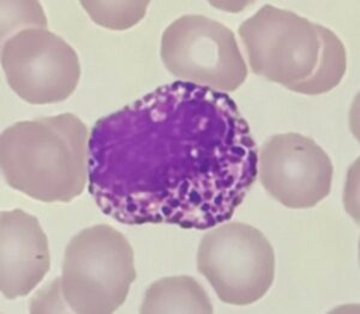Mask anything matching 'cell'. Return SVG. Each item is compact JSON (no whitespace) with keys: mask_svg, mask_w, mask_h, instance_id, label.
Returning a JSON list of instances; mask_svg holds the SVG:
<instances>
[{"mask_svg":"<svg viewBox=\"0 0 360 314\" xmlns=\"http://www.w3.org/2000/svg\"><path fill=\"white\" fill-rule=\"evenodd\" d=\"M257 173L249 124L208 86H159L90 132L88 191L123 225L213 228L233 217Z\"/></svg>","mask_w":360,"mask_h":314,"instance_id":"cell-1","label":"cell"},{"mask_svg":"<svg viewBox=\"0 0 360 314\" xmlns=\"http://www.w3.org/2000/svg\"><path fill=\"white\" fill-rule=\"evenodd\" d=\"M238 33L251 71L298 94L329 93L346 74L347 54L338 35L298 13L264 5Z\"/></svg>","mask_w":360,"mask_h":314,"instance_id":"cell-2","label":"cell"},{"mask_svg":"<svg viewBox=\"0 0 360 314\" xmlns=\"http://www.w3.org/2000/svg\"><path fill=\"white\" fill-rule=\"evenodd\" d=\"M88 127L72 113L18 122L1 133V173L33 199L69 203L88 183Z\"/></svg>","mask_w":360,"mask_h":314,"instance_id":"cell-3","label":"cell"},{"mask_svg":"<svg viewBox=\"0 0 360 314\" xmlns=\"http://www.w3.org/2000/svg\"><path fill=\"white\" fill-rule=\"evenodd\" d=\"M137 277L134 249L122 233L108 225L83 229L66 246L62 276L47 288L58 312L115 313L127 301Z\"/></svg>","mask_w":360,"mask_h":314,"instance_id":"cell-4","label":"cell"},{"mask_svg":"<svg viewBox=\"0 0 360 314\" xmlns=\"http://www.w3.org/2000/svg\"><path fill=\"white\" fill-rule=\"evenodd\" d=\"M197 269L222 302L248 306L261 300L274 282V249L257 228L229 222L202 237Z\"/></svg>","mask_w":360,"mask_h":314,"instance_id":"cell-5","label":"cell"},{"mask_svg":"<svg viewBox=\"0 0 360 314\" xmlns=\"http://www.w3.org/2000/svg\"><path fill=\"white\" fill-rule=\"evenodd\" d=\"M160 55L174 77L222 93L237 90L248 77L233 32L202 15H185L168 25Z\"/></svg>","mask_w":360,"mask_h":314,"instance_id":"cell-6","label":"cell"},{"mask_svg":"<svg viewBox=\"0 0 360 314\" xmlns=\"http://www.w3.org/2000/svg\"><path fill=\"white\" fill-rule=\"evenodd\" d=\"M1 67L17 96L30 105L63 103L81 78L77 53L47 25H28L1 37Z\"/></svg>","mask_w":360,"mask_h":314,"instance_id":"cell-7","label":"cell"},{"mask_svg":"<svg viewBox=\"0 0 360 314\" xmlns=\"http://www.w3.org/2000/svg\"><path fill=\"white\" fill-rule=\"evenodd\" d=\"M257 176L280 204L309 209L329 196L334 167L314 139L290 132L270 137L259 148Z\"/></svg>","mask_w":360,"mask_h":314,"instance_id":"cell-8","label":"cell"},{"mask_svg":"<svg viewBox=\"0 0 360 314\" xmlns=\"http://www.w3.org/2000/svg\"><path fill=\"white\" fill-rule=\"evenodd\" d=\"M0 242L1 294L8 300L27 296L51 268L49 239L37 217L15 209L0 215Z\"/></svg>","mask_w":360,"mask_h":314,"instance_id":"cell-9","label":"cell"},{"mask_svg":"<svg viewBox=\"0 0 360 314\" xmlns=\"http://www.w3.org/2000/svg\"><path fill=\"white\" fill-rule=\"evenodd\" d=\"M139 312L212 314L214 307L200 282L190 276H173L158 280L148 288Z\"/></svg>","mask_w":360,"mask_h":314,"instance_id":"cell-10","label":"cell"},{"mask_svg":"<svg viewBox=\"0 0 360 314\" xmlns=\"http://www.w3.org/2000/svg\"><path fill=\"white\" fill-rule=\"evenodd\" d=\"M81 4L96 25L125 30L143 20L149 1H81Z\"/></svg>","mask_w":360,"mask_h":314,"instance_id":"cell-11","label":"cell"}]
</instances>
